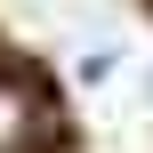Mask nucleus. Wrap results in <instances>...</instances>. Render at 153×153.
Masks as SVG:
<instances>
[{"label": "nucleus", "mask_w": 153, "mask_h": 153, "mask_svg": "<svg viewBox=\"0 0 153 153\" xmlns=\"http://www.w3.org/2000/svg\"><path fill=\"white\" fill-rule=\"evenodd\" d=\"M32 129H40V105H32V89L0 73V153H24V145H32Z\"/></svg>", "instance_id": "nucleus-1"}]
</instances>
